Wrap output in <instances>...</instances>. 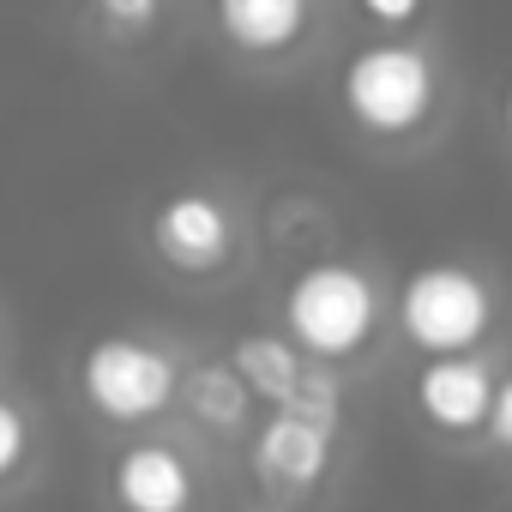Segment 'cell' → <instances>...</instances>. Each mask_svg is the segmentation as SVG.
<instances>
[{
  "label": "cell",
  "instance_id": "obj_16",
  "mask_svg": "<svg viewBox=\"0 0 512 512\" xmlns=\"http://www.w3.org/2000/svg\"><path fill=\"white\" fill-rule=\"evenodd\" d=\"M500 115H506V133H512V91H506V109H500Z\"/></svg>",
  "mask_w": 512,
  "mask_h": 512
},
{
  "label": "cell",
  "instance_id": "obj_5",
  "mask_svg": "<svg viewBox=\"0 0 512 512\" xmlns=\"http://www.w3.org/2000/svg\"><path fill=\"white\" fill-rule=\"evenodd\" d=\"M109 506L115 512H193L199 506V464L181 440L139 434L109 458Z\"/></svg>",
  "mask_w": 512,
  "mask_h": 512
},
{
  "label": "cell",
  "instance_id": "obj_12",
  "mask_svg": "<svg viewBox=\"0 0 512 512\" xmlns=\"http://www.w3.org/2000/svg\"><path fill=\"white\" fill-rule=\"evenodd\" d=\"M43 470V416L31 398L0 392V500L25 494Z\"/></svg>",
  "mask_w": 512,
  "mask_h": 512
},
{
  "label": "cell",
  "instance_id": "obj_1",
  "mask_svg": "<svg viewBox=\"0 0 512 512\" xmlns=\"http://www.w3.org/2000/svg\"><path fill=\"white\" fill-rule=\"evenodd\" d=\"M73 386L103 428H151L175 410L181 356L145 332H103L79 350Z\"/></svg>",
  "mask_w": 512,
  "mask_h": 512
},
{
  "label": "cell",
  "instance_id": "obj_4",
  "mask_svg": "<svg viewBox=\"0 0 512 512\" xmlns=\"http://www.w3.org/2000/svg\"><path fill=\"white\" fill-rule=\"evenodd\" d=\"M344 109L356 127L380 133V139H398V133H416L428 115H434V61L428 49L416 43H368L344 61Z\"/></svg>",
  "mask_w": 512,
  "mask_h": 512
},
{
  "label": "cell",
  "instance_id": "obj_15",
  "mask_svg": "<svg viewBox=\"0 0 512 512\" xmlns=\"http://www.w3.org/2000/svg\"><path fill=\"white\" fill-rule=\"evenodd\" d=\"M356 7L374 25H410V19H422V0H356Z\"/></svg>",
  "mask_w": 512,
  "mask_h": 512
},
{
  "label": "cell",
  "instance_id": "obj_10",
  "mask_svg": "<svg viewBox=\"0 0 512 512\" xmlns=\"http://www.w3.org/2000/svg\"><path fill=\"white\" fill-rule=\"evenodd\" d=\"M223 362L235 368V380L247 386V398L266 404V410H284L290 392H296L302 374H308V356H302L284 332H241Z\"/></svg>",
  "mask_w": 512,
  "mask_h": 512
},
{
  "label": "cell",
  "instance_id": "obj_9",
  "mask_svg": "<svg viewBox=\"0 0 512 512\" xmlns=\"http://www.w3.org/2000/svg\"><path fill=\"white\" fill-rule=\"evenodd\" d=\"M314 0H211V19L241 55H284L302 43Z\"/></svg>",
  "mask_w": 512,
  "mask_h": 512
},
{
  "label": "cell",
  "instance_id": "obj_13",
  "mask_svg": "<svg viewBox=\"0 0 512 512\" xmlns=\"http://www.w3.org/2000/svg\"><path fill=\"white\" fill-rule=\"evenodd\" d=\"M91 19L109 37H145L163 19V0H91Z\"/></svg>",
  "mask_w": 512,
  "mask_h": 512
},
{
  "label": "cell",
  "instance_id": "obj_11",
  "mask_svg": "<svg viewBox=\"0 0 512 512\" xmlns=\"http://www.w3.org/2000/svg\"><path fill=\"white\" fill-rule=\"evenodd\" d=\"M175 410L205 434H241L247 416H253V398H247V386L235 380L229 362H193V368H181Z\"/></svg>",
  "mask_w": 512,
  "mask_h": 512
},
{
  "label": "cell",
  "instance_id": "obj_3",
  "mask_svg": "<svg viewBox=\"0 0 512 512\" xmlns=\"http://www.w3.org/2000/svg\"><path fill=\"white\" fill-rule=\"evenodd\" d=\"M494 326V290L458 260L416 266L398 284V332L422 356H470Z\"/></svg>",
  "mask_w": 512,
  "mask_h": 512
},
{
  "label": "cell",
  "instance_id": "obj_14",
  "mask_svg": "<svg viewBox=\"0 0 512 512\" xmlns=\"http://www.w3.org/2000/svg\"><path fill=\"white\" fill-rule=\"evenodd\" d=\"M488 434L500 452H512V374L494 380V404H488Z\"/></svg>",
  "mask_w": 512,
  "mask_h": 512
},
{
  "label": "cell",
  "instance_id": "obj_7",
  "mask_svg": "<svg viewBox=\"0 0 512 512\" xmlns=\"http://www.w3.org/2000/svg\"><path fill=\"white\" fill-rule=\"evenodd\" d=\"M151 247H157L163 266H175L187 278H211L235 253V211L217 193L181 187L151 211Z\"/></svg>",
  "mask_w": 512,
  "mask_h": 512
},
{
  "label": "cell",
  "instance_id": "obj_8",
  "mask_svg": "<svg viewBox=\"0 0 512 512\" xmlns=\"http://www.w3.org/2000/svg\"><path fill=\"white\" fill-rule=\"evenodd\" d=\"M494 368L470 350V356H428L410 380V398L422 410L428 428L440 434H476L488 428V404H494Z\"/></svg>",
  "mask_w": 512,
  "mask_h": 512
},
{
  "label": "cell",
  "instance_id": "obj_2",
  "mask_svg": "<svg viewBox=\"0 0 512 512\" xmlns=\"http://www.w3.org/2000/svg\"><path fill=\"white\" fill-rule=\"evenodd\" d=\"M374 326H380V290L350 260H314L284 290V338L320 368L350 362L374 338Z\"/></svg>",
  "mask_w": 512,
  "mask_h": 512
},
{
  "label": "cell",
  "instance_id": "obj_6",
  "mask_svg": "<svg viewBox=\"0 0 512 512\" xmlns=\"http://www.w3.org/2000/svg\"><path fill=\"white\" fill-rule=\"evenodd\" d=\"M332 452H338V422L308 410H266V422L247 440V464L272 494H314L332 470Z\"/></svg>",
  "mask_w": 512,
  "mask_h": 512
}]
</instances>
